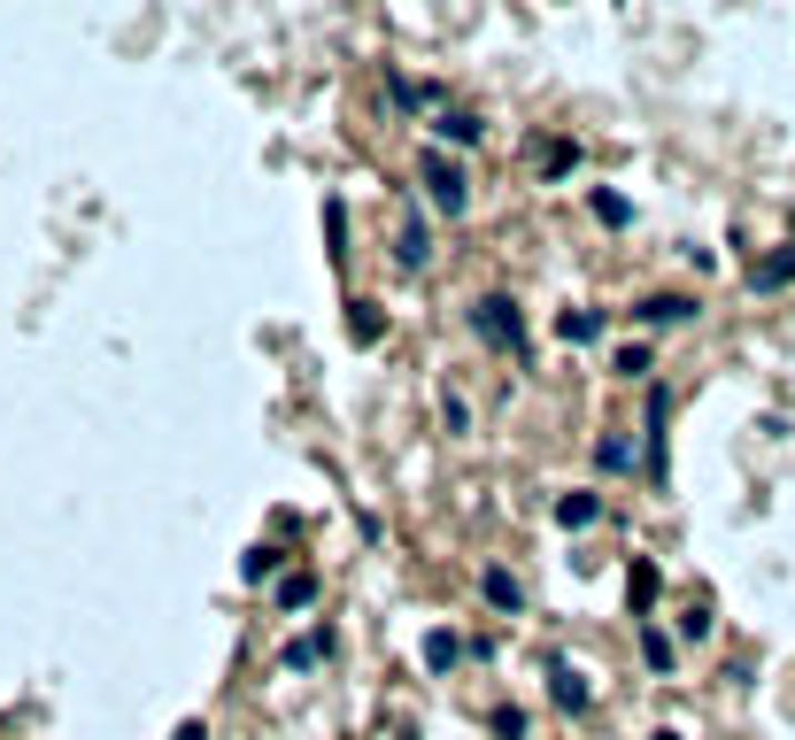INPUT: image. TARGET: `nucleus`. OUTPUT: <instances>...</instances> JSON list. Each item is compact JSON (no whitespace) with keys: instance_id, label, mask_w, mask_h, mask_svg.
Returning <instances> with one entry per match:
<instances>
[{"instance_id":"obj_16","label":"nucleus","mask_w":795,"mask_h":740,"mask_svg":"<svg viewBox=\"0 0 795 740\" xmlns=\"http://www.w3.org/2000/svg\"><path fill=\"white\" fill-rule=\"evenodd\" d=\"M595 463H603V470H618V478H626V470H634L641 455H634V440H626V433H603V440H595Z\"/></svg>"},{"instance_id":"obj_23","label":"nucleus","mask_w":795,"mask_h":740,"mask_svg":"<svg viewBox=\"0 0 795 740\" xmlns=\"http://www.w3.org/2000/svg\"><path fill=\"white\" fill-rule=\"evenodd\" d=\"M703 632H711V601H703V594H695V609H687V617H680V640H703Z\"/></svg>"},{"instance_id":"obj_8","label":"nucleus","mask_w":795,"mask_h":740,"mask_svg":"<svg viewBox=\"0 0 795 740\" xmlns=\"http://www.w3.org/2000/svg\"><path fill=\"white\" fill-rule=\"evenodd\" d=\"M433 132H441V148H479V140H486V124H479L472 109H449V101H441Z\"/></svg>"},{"instance_id":"obj_2","label":"nucleus","mask_w":795,"mask_h":740,"mask_svg":"<svg viewBox=\"0 0 795 740\" xmlns=\"http://www.w3.org/2000/svg\"><path fill=\"white\" fill-rule=\"evenodd\" d=\"M472 332L486 339V347H502V355H525V316H517L510 294H479L472 301Z\"/></svg>"},{"instance_id":"obj_20","label":"nucleus","mask_w":795,"mask_h":740,"mask_svg":"<svg viewBox=\"0 0 795 740\" xmlns=\"http://www.w3.org/2000/svg\"><path fill=\"white\" fill-rule=\"evenodd\" d=\"M310 601H318V579H310V571L279 579V609H310Z\"/></svg>"},{"instance_id":"obj_15","label":"nucleus","mask_w":795,"mask_h":740,"mask_svg":"<svg viewBox=\"0 0 795 740\" xmlns=\"http://www.w3.org/2000/svg\"><path fill=\"white\" fill-rule=\"evenodd\" d=\"M595 517H603V501H595L587 486H580V494H556V525H564V533H587Z\"/></svg>"},{"instance_id":"obj_7","label":"nucleus","mask_w":795,"mask_h":740,"mask_svg":"<svg viewBox=\"0 0 795 740\" xmlns=\"http://www.w3.org/2000/svg\"><path fill=\"white\" fill-rule=\"evenodd\" d=\"M781 286H795V240L773 247L765 263H749V294H781Z\"/></svg>"},{"instance_id":"obj_12","label":"nucleus","mask_w":795,"mask_h":740,"mask_svg":"<svg viewBox=\"0 0 795 740\" xmlns=\"http://www.w3.org/2000/svg\"><path fill=\"white\" fill-rule=\"evenodd\" d=\"M324 656H332V625L302 632V640H286V656H279V663H286V671H310V663H324Z\"/></svg>"},{"instance_id":"obj_22","label":"nucleus","mask_w":795,"mask_h":740,"mask_svg":"<svg viewBox=\"0 0 795 740\" xmlns=\"http://www.w3.org/2000/svg\"><path fill=\"white\" fill-rule=\"evenodd\" d=\"M648 363H656L648 347H618V363H611V371H618V378H648Z\"/></svg>"},{"instance_id":"obj_3","label":"nucleus","mask_w":795,"mask_h":740,"mask_svg":"<svg viewBox=\"0 0 795 740\" xmlns=\"http://www.w3.org/2000/svg\"><path fill=\"white\" fill-rule=\"evenodd\" d=\"M664 417H672V394L648 386V402H641V470L648 478H664Z\"/></svg>"},{"instance_id":"obj_21","label":"nucleus","mask_w":795,"mask_h":740,"mask_svg":"<svg viewBox=\"0 0 795 740\" xmlns=\"http://www.w3.org/2000/svg\"><path fill=\"white\" fill-rule=\"evenodd\" d=\"M641 656H648V671H672V640L656 625H641Z\"/></svg>"},{"instance_id":"obj_17","label":"nucleus","mask_w":795,"mask_h":740,"mask_svg":"<svg viewBox=\"0 0 795 740\" xmlns=\"http://www.w3.org/2000/svg\"><path fill=\"white\" fill-rule=\"evenodd\" d=\"M464 663V640L456 632H425V671H456Z\"/></svg>"},{"instance_id":"obj_6","label":"nucleus","mask_w":795,"mask_h":740,"mask_svg":"<svg viewBox=\"0 0 795 740\" xmlns=\"http://www.w3.org/2000/svg\"><path fill=\"white\" fill-rule=\"evenodd\" d=\"M549 695H556V710H587V702H595L587 671H572L564 656H549Z\"/></svg>"},{"instance_id":"obj_13","label":"nucleus","mask_w":795,"mask_h":740,"mask_svg":"<svg viewBox=\"0 0 795 740\" xmlns=\"http://www.w3.org/2000/svg\"><path fill=\"white\" fill-rule=\"evenodd\" d=\"M533 162H541V178H572L580 170V140H533Z\"/></svg>"},{"instance_id":"obj_18","label":"nucleus","mask_w":795,"mask_h":740,"mask_svg":"<svg viewBox=\"0 0 795 740\" xmlns=\"http://www.w3.org/2000/svg\"><path fill=\"white\" fill-rule=\"evenodd\" d=\"M587 209H595V224H611V232L634 224V201H626V193H587Z\"/></svg>"},{"instance_id":"obj_11","label":"nucleus","mask_w":795,"mask_h":740,"mask_svg":"<svg viewBox=\"0 0 795 740\" xmlns=\"http://www.w3.org/2000/svg\"><path fill=\"white\" fill-rule=\"evenodd\" d=\"M603 324H611L603 308H564V316H556V339H564V347H595Z\"/></svg>"},{"instance_id":"obj_19","label":"nucleus","mask_w":795,"mask_h":740,"mask_svg":"<svg viewBox=\"0 0 795 740\" xmlns=\"http://www.w3.org/2000/svg\"><path fill=\"white\" fill-rule=\"evenodd\" d=\"M271 571H279V548H271V540H263V548H248V556H240V579H248V587H263V579H271Z\"/></svg>"},{"instance_id":"obj_14","label":"nucleus","mask_w":795,"mask_h":740,"mask_svg":"<svg viewBox=\"0 0 795 740\" xmlns=\"http://www.w3.org/2000/svg\"><path fill=\"white\" fill-rule=\"evenodd\" d=\"M348 339H355V347H379V339H386L379 301H348Z\"/></svg>"},{"instance_id":"obj_24","label":"nucleus","mask_w":795,"mask_h":740,"mask_svg":"<svg viewBox=\"0 0 795 740\" xmlns=\"http://www.w3.org/2000/svg\"><path fill=\"white\" fill-rule=\"evenodd\" d=\"M170 740H209V733H201V718H193V726H178V733H170Z\"/></svg>"},{"instance_id":"obj_10","label":"nucleus","mask_w":795,"mask_h":740,"mask_svg":"<svg viewBox=\"0 0 795 740\" xmlns=\"http://www.w3.org/2000/svg\"><path fill=\"white\" fill-rule=\"evenodd\" d=\"M479 594H486V609H502V617H517V609H525V587H517L502 564H486V571H479Z\"/></svg>"},{"instance_id":"obj_4","label":"nucleus","mask_w":795,"mask_h":740,"mask_svg":"<svg viewBox=\"0 0 795 740\" xmlns=\"http://www.w3.org/2000/svg\"><path fill=\"white\" fill-rule=\"evenodd\" d=\"M634 324H648V332L695 324V294H641V301H634Z\"/></svg>"},{"instance_id":"obj_9","label":"nucleus","mask_w":795,"mask_h":740,"mask_svg":"<svg viewBox=\"0 0 795 740\" xmlns=\"http://www.w3.org/2000/svg\"><path fill=\"white\" fill-rule=\"evenodd\" d=\"M656 594H664V571H656L648 556H634V564H626V601H634V617L656 609Z\"/></svg>"},{"instance_id":"obj_1","label":"nucleus","mask_w":795,"mask_h":740,"mask_svg":"<svg viewBox=\"0 0 795 740\" xmlns=\"http://www.w3.org/2000/svg\"><path fill=\"white\" fill-rule=\"evenodd\" d=\"M417 185H425V201H433L441 216H464V209H472V178H464V162H449L441 148L417 154Z\"/></svg>"},{"instance_id":"obj_5","label":"nucleus","mask_w":795,"mask_h":740,"mask_svg":"<svg viewBox=\"0 0 795 740\" xmlns=\"http://www.w3.org/2000/svg\"><path fill=\"white\" fill-rule=\"evenodd\" d=\"M394 263H402V271H425V263H433V232H425V216H417V209H410V216H402V232H394Z\"/></svg>"}]
</instances>
